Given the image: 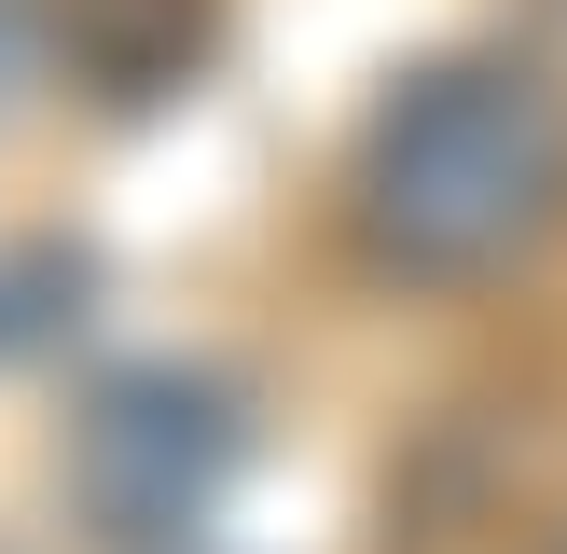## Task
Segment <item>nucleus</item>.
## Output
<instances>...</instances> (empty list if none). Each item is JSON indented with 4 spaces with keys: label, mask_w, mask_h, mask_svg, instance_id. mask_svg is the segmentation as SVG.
Here are the masks:
<instances>
[{
    "label": "nucleus",
    "mask_w": 567,
    "mask_h": 554,
    "mask_svg": "<svg viewBox=\"0 0 567 554\" xmlns=\"http://www.w3.org/2000/svg\"><path fill=\"white\" fill-rule=\"evenodd\" d=\"M70 305H83V264H70V249H14V264H0V360L42 347Z\"/></svg>",
    "instance_id": "obj_3"
},
{
    "label": "nucleus",
    "mask_w": 567,
    "mask_h": 554,
    "mask_svg": "<svg viewBox=\"0 0 567 554\" xmlns=\"http://www.w3.org/2000/svg\"><path fill=\"white\" fill-rule=\"evenodd\" d=\"M221 458H236V402H221L208 375H125V388H97V416H83V443H70V471L111 513V541H166V526L221 485Z\"/></svg>",
    "instance_id": "obj_2"
},
{
    "label": "nucleus",
    "mask_w": 567,
    "mask_h": 554,
    "mask_svg": "<svg viewBox=\"0 0 567 554\" xmlns=\"http://www.w3.org/2000/svg\"><path fill=\"white\" fill-rule=\"evenodd\" d=\"M14 42H28V0H0V83H14Z\"/></svg>",
    "instance_id": "obj_4"
},
{
    "label": "nucleus",
    "mask_w": 567,
    "mask_h": 554,
    "mask_svg": "<svg viewBox=\"0 0 567 554\" xmlns=\"http://www.w3.org/2000/svg\"><path fill=\"white\" fill-rule=\"evenodd\" d=\"M567 222V83L526 55H430L347 153V236L415 291L513 277Z\"/></svg>",
    "instance_id": "obj_1"
}]
</instances>
